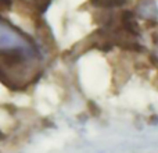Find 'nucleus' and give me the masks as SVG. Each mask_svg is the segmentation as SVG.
I'll list each match as a JSON object with an SVG mask.
<instances>
[{"label": "nucleus", "instance_id": "obj_1", "mask_svg": "<svg viewBox=\"0 0 158 153\" xmlns=\"http://www.w3.org/2000/svg\"><path fill=\"white\" fill-rule=\"evenodd\" d=\"M42 59L29 36L0 17V82L22 90L38 79Z\"/></svg>", "mask_w": 158, "mask_h": 153}, {"label": "nucleus", "instance_id": "obj_2", "mask_svg": "<svg viewBox=\"0 0 158 153\" xmlns=\"http://www.w3.org/2000/svg\"><path fill=\"white\" fill-rule=\"evenodd\" d=\"M18 2L24 6V8H27L31 13L42 14L47 10L52 0H18Z\"/></svg>", "mask_w": 158, "mask_h": 153}, {"label": "nucleus", "instance_id": "obj_3", "mask_svg": "<svg viewBox=\"0 0 158 153\" xmlns=\"http://www.w3.org/2000/svg\"><path fill=\"white\" fill-rule=\"evenodd\" d=\"M92 4L101 10H114V8H119L128 3V0H90Z\"/></svg>", "mask_w": 158, "mask_h": 153}, {"label": "nucleus", "instance_id": "obj_4", "mask_svg": "<svg viewBox=\"0 0 158 153\" xmlns=\"http://www.w3.org/2000/svg\"><path fill=\"white\" fill-rule=\"evenodd\" d=\"M154 42H156V47H157V52H158V32H157L156 38H154Z\"/></svg>", "mask_w": 158, "mask_h": 153}]
</instances>
